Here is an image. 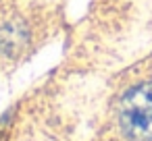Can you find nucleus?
I'll return each instance as SVG.
<instances>
[{
  "mask_svg": "<svg viewBox=\"0 0 152 141\" xmlns=\"http://www.w3.org/2000/svg\"><path fill=\"white\" fill-rule=\"evenodd\" d=\"M119 122L131 141H152V81L135 85L123 95Z\"/></svg>",
  "mask_w": 152,
  "mask_h": 141,
  "instance_id": "f257e3e1",
  "label": "nucleus"
}]
</instances>
